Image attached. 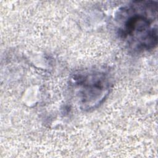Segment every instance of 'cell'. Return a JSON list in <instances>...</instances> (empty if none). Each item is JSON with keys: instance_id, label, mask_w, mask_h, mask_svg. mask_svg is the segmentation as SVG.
Masks as SVG:
<instances>
[{"instance_id": "7a4b0ae2", "label": "cell", "mask_w": 158, "mask_h": 158, "mask_svg": "<svg viewBox=\"0 0 158 158\" xmlns=\"http://www.w3.org/2000/svg\"><path fill=\"white\" fill-rule=\"evenodd\" d=\"M70 84L79 107L84 110L99 106L106 99L112 85L109 72L98 68L75 72Z\"/></svg>"}, {"instance_id": "6da1fadb", "label": "cell", "mask_w": 158, "mask_h": 158, "mask_svg": "<svg viewBox=\"0 0 158 158\" xmlns=\"http://www.w3.org/2000/svg\"><path fill=\"white\" fill-rule=\"evenodd\" d=\"M117 34L124 45L134 52L154 49L157 44V2L131 1L115 14Z\"/></svg>"}]
</instances>
